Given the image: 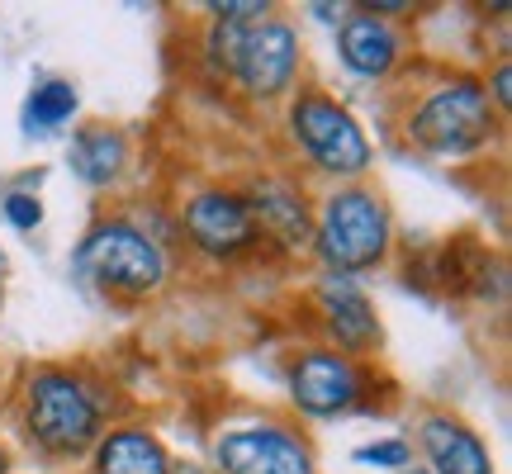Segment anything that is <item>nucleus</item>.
Returning <instances> with one entry per match:
<instances>
[{
    "instance_id": "obj_2",
    "label": "nucleus",
    "mask_w": 512,
    "mask_h": 474,
    "mask_svg": "<svg viewBox=\"0 0 512 474\" xmlns=\"http://www.w3.org/2000/svg\"><path fill=\"white\" fill-rule=\"evenodd\" d=\"M313 256L323 261L328 275H366L384 266V256L394 247V214L384 204L380 190L370 185H337L323 195L313 214Z\"/></svg>"
},
{
    "instance_id": "obj_13",
    "label": "nucleus",
    "mask_w": 512,
    "mask_h": 474,
    "mask_svg": "<svg viewBox=\"0 0 512 474\" xmlns=\"http://www.w3.org/2000/svg\"><path fill=\"white\" fill-rule=\"evenodd\" d=\"M418 451L432 474H494V456L470 422L451 413H427L418 422Z\"/></svg>"
},
{
    "instance_id": "obj_15",
    "label": "nucleus",
    "mask_w": 512,
    "mask_h": 474,
    "mask_svg": "<svg viewBox=\"0 0 512 474\" xmlns=\"http://www.w3.org/2000/svg\"><path fill=\"white\" fill-rule=\"evenodd\" d=\"M67 162H72L76 181H86L91 190H110V185H119V181H124V171H128V138H124V128H110V124L81 128V133L72 138Z\"/></svg>"
},
{
    "instance_id": "obj_5",
    "label": "nucleus",
    "mask_w": 512,
    "mask_h": 474,
    "mask_svg": "<svg viewBox=\"0 0 512 474\" xmlns=\"http://www.w3.org/2000/svg\"><path fill=\"white\" fill-rule=\"evenodd\" d=\"M285 128H290V143L304 152V162L323 176L356 185L375 162V147H370L361 119L332 100L328 91H299L285 110Z\"/></svg>"
},
{
    "instance_id": "obj_22",
    "label": "nucleus",
    "mask_w": 512,
    "mask_h": 474,
    "mask_svg": "<svg viewBox=\"0 0 512 474\" xmlns=\"http://www.w3.org/2000/svg\"><path fill=\"white\" fill-rule=\"evenodd\" d=\"M5 275H10V261H5V247H0V294H5Z\"/></svg>"
},
{
    "instance_id": "obj_10",
    "label": "nucleus",
    "mask_w": 512,
    "mask_h": 474,
    "mask_svg": "<svg viewBox=\"0 0 512 474\" xmlns=\"http://www.w3.org/2000/svg\"><path fill=\"white\" fill-rule=\"evenodd\" d=\"M313 304H318V318H323V347L342 351L351 361H361L380 347V318H375V304L370 294L351 280V275H323L313 285Z\"/></svg>"
},
{
    "instance_id": "obj_12",
    "label": "nucleus",
    "mask_w": 512,
    "mask_h": 474,
    "mask_svg": "<svg viewBox=\"0 0 512 474\" xmlns=\"http://www.w3.org/2000/svg\"><path fill=\"white\" fill-rule=\"evenodd\" d=\"M242 200L252 209V223L261 237H271L275 247L299 252L313 242V209L304 200V190L285 176H261L242 190Z\"/></svg>"
},
{
    "instance_id": "obj_24",
    "label": "nucleus",
    "mask_w": 512,
    "mask_h": 474,
    "mask_svg": "<svg viewBox=\"0 0 512 474\" xmlns=\"http://www.w3.org/2000/svg\"><path fill=\"white\" fill-rule=\"evenodd\" d=\"M176 474H209V470H195V465H176Z\"/></svg>"
},
{
    "instance_id": "obj_8",
    "label": "nucleus",
    "mask_w": 512,
    "mask_h": 474,
    "mask_svg": "<svg viewBox=\"0 0 512 474\" xmlns=\"http://www.w3.org/2000/svg\"><path fill=\"white\" fill-rule=\"evenodd\" d=\"M214 474H318L313 446L285 422L228 427L214 437Z\"/></svg>"
},
{
    "instance_id": "obj_9",
    "label": "nucleus",
    "mask_w": 512,
    "mask_h": 474,
    "mask_svg": "<svg viewBox=\"0 0 512 474\" xmlns=\"http://www.w3.org/2000/svg\"><path fill=\"white\" fill-rule=\"evenodd\" d=\"M299 62H304L299 29L285 24V19H261V24H252L247 38H242L233 81L242 86L247 100L271 105V100H280V95L294 91V81H299Z\"/></svg>"
},
{
    "instance_id": "obj_19",
    "label": "nucleus",
    "mask_w": 512,
    "mask_h": 474,
    "mask_svg": "<svg viewBox=\"0 0 512 474\" xmlns=\"http://www.w3.org/2000/svg\"><path fill=\"white\" fill-rule=\"evenodd\" d=\"M0 214H5V223H10V228H19V233H34L38 223H43V200H38L34 190H10V195L0 200Z\"/></svg>"
},
{
    "instance_id": "obj_23",
    "label": "nucleus",
    "mask_w": 512,
    "mask_h": 474,
    "mask_svg": "<svg viewBox=\"0 0 512 474\" xmlns=\"http://www.w3.org/2000/svg\"><path fill=\"white\" fill-rule=\"evenodd\" d=\"M0 474H10V456H5V446H0Z\"/></svg>"
},
{
    "instance_id": "obj_3",
    "label": "nucleus",
    "mask_w": 512,
    "mask_h": 474,
    "mask_svg": "<svg viewBox=\"0 0 512 474\" xmlns=\"http://www.w3.org/2000/svg\"><path fill=\"white\" fill-rule=\"evenodd\" d=\"M403 138L441 162L475 157L498 138V110L484 95L479 76H451L422 95L403 119Z\"/></svg>"
},
{
    "instance_id": "obj_7",
    "label": "nucleus",
    "mask_w": 512,
    "mask_h": 474,
    "mask_svg": "<svg viewBox=\"0 0 512 474\" xmlns=\"http://www.w3.org/2000/svg\"><path fill=\"white\" fill-rule=\"evenodd\" d=\"M285 389L304 418H342L366 399V370H361V361H351L332 347H304L290 361Z\"/></svg>"
},
{
    "instance_id": "obj_11",
    "label": "nucleus",
    "mask_w": 512,
    "mask_h": 474,
    "mask_svg": "<svg viewBox=\"0 0 512 474\" xmlns=\"http://www.w3.org/2000/svg\"><path fill=\"white\" fill-rule=\"evenodd\" d=\"M337 62L361 81H384L403 62V34L394 19L375 15L366 5H356L337 24Z\"/></svg>"
},
{
    "instance_id": "obj_6",
    "label": "nucleus",
    "mask_w": 512,
    "mask_h": 474,
    "mask_svg": "<svg viewBox=\"0 0 512 474\" xmlns=\"http://www.w3.org/2000/svg\"><path fill=\"white\" fill-rule=\"evenodd\" d=\"M176 223H181L185 242L209 261H238V256L256 252V242H261L242 190H223V185H204L195 195H185Z\"/></svg>"
},
{
    "instance_id": "obj_17",
    "label": "nucleus",
    "mask_w": 512,
    "mask_h": 474,
    "mask_svg": "<svg viewBox=\"0 0 512 474\" xmlns=\"http://www.w3.org/2000/svg\"><path fill=\"white\" fill-rule=\"evenodd\" d=\"M247 29H252V24H228V19H209V34H204V57H209V67H214V72L233 76Z\"/></svg>"
},
{
    "instance_id": "obj_18",
    "label": "nucleus",
    "mask_w": 512,
    "mask_h": 474,
    "mask_svg": "<svg viewBox=\"0 0 512 474\" xmlns=\"http://www.w3.org/2000/svg\"><path fill=\"white\" fill-rule=\"evenodd\" d=\"M356 465H375V470H408L413 460V441L403 437H384V441H370V446H356Z\"/></svg>"
},
{
    "instance_id": "obj_20",
    "label": "nucleus",
    "mask_w": 512,
    "mask_h": 474,
    "mask_svg": "<svg viewBox=\"0 0 512 474\" xmlns=\"http://www.w3.org/2000/svg\"><path fill=\"white\" fill-rule=\"evenodd\" d=\"M214 19H228V24H261V19H271V0H214V5H204Z\"/></svg>"
},
{
    "instance_id": "obj_1",
    "label": "nucleus",
    "mask_w": 512,
    "mask_h": 474,
    "mask_svg": "<svg viewBox=\"0 0 512 474\" xmlns=\"http://www.w3.org/2000/svg\"><path fill=\"white\" fill-rule=\"evenodd\" d=\"M24 432L57 460L86 456L105 437V399L95 384L62 365H38L24 380Z\"/></svg>"
},
{
    "instance_id": "obj_4",
    "label": "nucleus",
    "mask_w": 512,
    "mask_h": 474,
    "mask_svg": "<svg viewBox=\"0 0 512 474\" xmlns=\"http://www.w3.org/2000/svg\"><path fill=\"white\" fill-rule=\"evenodd\" d=\"M76 271L114 299H152L171 275L162 242L133 219H100L76 247Z\"/></svg>"
},
{
    "instance_id": "obj_14",
    "label": "nucleus",
    "mask_w": 512,
    "mask_h": 474,
    "mask_svg": "<svg viewBox=\"0 0 512 474\" xmlns=\"http://www.w3.org/2000/svg\"><path fill=\"white\" fill-rule=\"evenodd\" d=\"M91 474H176V460L147 427H110L91 446Z\"/></svg>"
},
{
    "instance_id": "obj_21",
    "label": "nucleus",
    "mask_w": 512,
    "mask_h": 474,
    "mask_svg": "<svg viewBox=\"0 0 512 474\" xmlns=\"http://www.w3.org/2000/svg\"><path fill=\"white\" fill-rule=\"evenodd\" d=\"M484 95H489V105H494V110H508V105H512V67H508V62H498L494 72H489Z\"/></svg>"
},
{
    "instance_id": "obj_16",
    "label": "nucleus",
    "mask_w": 512,
    "mask_h": 474,
    "mask_svg": "<svg viewBox=\"0 0 512 474\" xmlns=\"http://www.w3.org/2000/svg\"><path fill=\"white\" fill-rule=\"evenodd\" d=\"M76 110H81V95H76L72 81L48 76V81H38L34 91L24 95V133L29 138H48V133L72 124Z\"/></svg>"
}]
</instances>
